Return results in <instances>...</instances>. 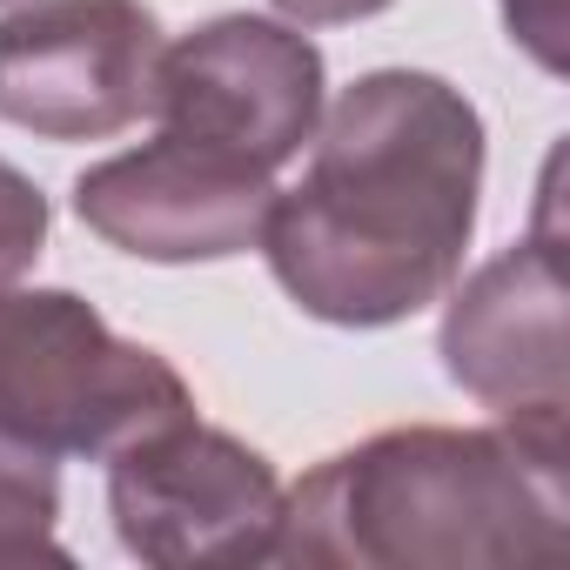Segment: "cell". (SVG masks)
<instances>
[{"mask_svg":"<svg viewBox=\"0 0 570 570\" xmlns=\"http://www.w3.org/2000/svg\"><path fill=\"white\" fill-rule=\"evenodd\" d=\"M48 195L14 168V161H0V289H14V282L41 262L48 248Z\"/></svg>","mask_w":570,"mask_h":570,"instance_id":"30bf717a","label":"cell"},{"mask_svg":"<svg viewBox=\"0 0 570 570\" xmlns=\"http://www.w3.org/2000/svg\"><path fill=\"white\" fill-rule=\"evenodd\" d=\"M268 8L296 28H350V21H370V14L396 8V0H268Z\"/></svg>","mask_w":570,"mask_h":570,"instance_id":"7c38bea8","label":"cell"},{"mask_svg":"<svg viewBox=\"0 0 570 570\" xmlns=\"http://www.w3.org/2000/svg\"><path fill=\"white\" fill-rule=\"evenodd\" d=\"M483 115L423 68L350 81L296 188H275L262 255L275 289L330 330H390L443 303L483 202Z\"/></svg>","mask_w":570,"mask_h":570,"instance_id":"6da1fadb","label":"cell"},{"mask_svg":"<svg viewBox=\"0 0 570 570\" xmlns=\"http://www.w3.org/2000/svg\"><path fill=\"white\" fill-rule=\"evenodd\" d=\"M195 416L181 370L108 330L75 289H0V430L48 450L108 463L121 443Z\"/></svg>","mask_w":570,"mask_h":570,"instance_id":"3957f363","label":"cell"},{"mask_svg":"<svg viewBox=\"0 0 570 570\" xmlns=\"http://www.w3.org/2000/svg\"><path fill=\"white\" fill-rule=\"evenodd\" d=\"M443 376L476 396L497 423L570 436V363H563V248L530 235L483 262L443 309Z\"/></svg>","mask_w":570,"mask_h":570,"instance_id":"ba28073f","label":"cell"},{"mask_svg":"<svg viewBox=\"0 0 570 570\" xmlns=\"http://www.w3.org/2000/svg\"><path fill=\"white\" fill-rule=\"evenodd\" d=\"M275 202V175L222 155L195 135L161 128L155 141L95 161L75 181V215L88 235H101L108 248L135 255V262H228L248 255L262 242Z\"/></svg>","mask_w":570,"mask_h":570,"instance_id":"52a82bcc","label":"cell"},{"mask_svg":"<svg viewBox=\"0 0 570 570\" xmlns=\"http://www.w3.org/2000/svg\"><path fill=\"white\" fill-rule=\"evenodd\" d=\"M282 563L543 570L570 557V436L517 423L376 430L282 497Z\"/></svg>","mask_w":570,"mask_h":570,"instance_id":"7a4b0ae2","label":"cell"},{"mask_svg":"<svg viewBox=\"0 0 570 570\" xmlns=\"http://www.w3.org/2000/svg\"><path fill=\"white\" fill-rule=\"evenodd\" d=\"M148 0H28L0 14V121L41 141H108L155 108Z\"/></svg>","mask_w":570,"mask_h":570,"instance_id":"5b68a950","label":"cell"},{"mask_svg":"<svg viewBox=\"0 0 570 570\" xmlns=\"http://www.w3.org/2000/svg\"><path fill=\"white\" fill-rule=\"evenodd\" d=\"M275 463L202 423L175 416L108 456V517L128 557L155 570H242L268 563L282 537Z\"/></svg>","mask_w":570,"mask_h":570,"instance_id":"277c9868","label":"cell"},{"mask_svg":"<svg viewBox=\"0 0 570 570\" xmlns=\"http://www.w3.org/2000/svg\"><path fill=\"white\" fill-rule=\"evenodd\" d=\"M55 523H61V456L0 430V563H68Z\"/></svg>","mask_w":570,"mask_h":570,"instance_id":"9c48e42d","label":"cell"},{"mask_svg":"<svg viewBox=\"0 0 570 570\" xmlns=\"http://www.w3.org/2000/svg\"><path fill=\"white\" fill-rule=\"evenodd\" d=\"M323 48L296 21L222 14L161 48L155 121L282 175L323 121Z\"/></svg>","mask_w":570,"mask_h":570,"instance_id":"8992f818","label":"cell"},{"mask_svg":"<svg viewBox=\"0 0 570 570\" xmlns=\"http://www.w3.org/2000/svg\"><path fill=\"white\" fill-rule=\"evenodd\" d=\"M497 8H503L510 41H517L543 75H563V0H497Z\"/></svg>","mask_w":570,"mask_h":570,"instance_id":"8fae6325","label":"cell"}]
</instances>
